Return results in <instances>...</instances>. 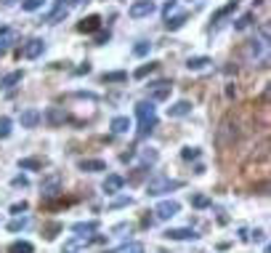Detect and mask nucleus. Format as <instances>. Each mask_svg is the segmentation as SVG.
<instances>
[{"instance_id": "nucleus-18", "label": "nucleus", "mask_w": 271, "mask_h": 253, "mask_svg": "<svg viewBox=\"0 0 271 253\" xmlns=\"http://www.w3.org/2000/svg\"><path fill=\"white\" fill-rule=\"evenodd\" d=\"M99 27H101V16L93 14V16H85V19L77 24V32H96Z\"/></svg>"}, {"instance_id": "nucleus-32", "label": "nucleus", "mask_w": 271, "mask_h": 253, "mask_svg": "<svg viewBox=\"0 0 271 253\" xmlns=\"http://www.w3.org/2000/svg\"><path fill=\"white\" fill-rule=\"evenodd\" d=\"M253 24V14H242L237 19V24H234V30H247V27Z\"/></svg>"}, {"instance_id": "nucleus-4", "label": "nucleus", "mask_w": 271, "mask_h": 253, "mask_svg": "<svg viewBox=\"0 0 271 253\" xmlns=\"http://www.w3.org/2000/svg\"><path fill=\"white\" fill-rule=\"evenodd\" d=\"M61 186H64V176H61L59 171L48 173V176H45V179L40 181V198H43V200H53V198H59Z\"/></svg>"}, {"instance_id": "nucleus-29", "label": "nucleus", "mask_w": 271, "mask_h": 253, "mask_svg": "<svg viewBox=\"0 0 271 253\" xmlns=\"http://www.w3.org/2000/svg\"><path fill=\"white\" fill-rule=\"evenodd\" d=\"M11 117H0V139H8L11 136Z\"/></svg>"}, {"instance_id": "nucleus-16", "label": "nucleus", "mask_w": 271, "mask_h": 253, "mask_svg": "<svg viewBox=\"0 0 271 253\" xmlns=\"http://www.w3.org/2000/svg\"><path fill=\"white\" fill-rule=\"evenodd\" d=\"M109 128H112V134H128V131L133 128V123H130V117H125V115H117V117H112Z\"/></svg>"}, {"instance_id": "nucleus-33", "label": "nucleus", "mask_w": 271, "mask_h": 253, "mask_svg": "<svg viewBox=\"0 0 271 253\" xmlns=\"http://www.w3.org/2000/svg\"><path fill=\"white\" fill-rule=\"evenodd\" d=\"M154 70H157V64H154V61H149V64H144V67H138V70H136V78L141 80V78H146V75H149V72H154Z\"/></svg>"}, {"instance_id": "nucleus-35", "label": "nucleus", "mask_w": 271, "mask_h": 253, "mask_svg": "<svg viewBox=\"0 0 271 253\" xmlns=\"http://www.w3.org/2000/svg\"><path fill=\"white\" fill-rule=\"evenodd\" d=\"M14 37H16V35H14L11 30H3V37H0V51H6L8 45H11V40H14Z\"/></svg>"}, {"instance_id": "nucleus-27", "label": "nucleus", "mask_w": 271, "mask_h": 253, "mask_svg": "<svg viewBox=\"0 0 271 253\" xmlns=\"http://www.w3.org/2000/svg\"><path fill=\"white\" fill-rule=\"evenodd\" d=\"M27 227H30V219L22 216V219H14L11 224H8V232H22V229H27Z\"/></svg>"}, {"instance_id": "nucleus-3", "label": "nucleus", "mask_w": 271, "mask_h": 253, "mask_svg": "<svg viewBox=\"0 0 271 253\" xmlns=\"http://www.w3.org/2000/svg\"><path fill=\"white\" fill-rule=\"evenodd\" d=\"M184 181L178 179H167V176H157V179H152L146 184V195H152V198H160V195L165 192H173V189H181Z\"/></svg>"}, {"instance_id": "nucleus-21", "label": "nucleus", "mask_w": 271, "mask_h": 253, "mask_svg": "<svg viewBox=\"0 0 271 253\" xmlns=\"http://www.w3.org/2000/svg\"><path fill=\"white\" fill-rule=\"evenodd\" d=\"M186 19H189V14H178V16H167L165 19V27L170 32H175V30H181V27L186 24Z\"/></svg>"}, {"instance_id": "nucleus-9", "label": "nucleus", "mask_w": 271, "mask_h": 253, "mask_svg": "<svg viewBox=\"0 0 271 253\" xmlns=\"http://www.w3.org/2000/svg\"><path fill=\"white\" fill-rule=\"evenodd\" d=\"M123 186H125V176H120V173H109L104 179V192L107 195H117Z\"/></svg>"}, {"instance_id": "nucleus-30", "label": "nucleus", "mask_w": 271, "mask_h": 253, "mask_svg": "<svg viewBox=\"0 0 271 253\" xmlns=\"http://www.w3.org/2000/svg\"><path fill=\"white\" fill-rule=\"evenodd\" d=\"M200 155H202V152H200L197 147H184V149H181V157H184V160H197Z\"/></svg>"}, {"instance_id": "nucleus-11", "label": "nucleus", "mask_w": 271, "mask_h": 253, "mask_svg": "<svg viewBox=\"0 0 271 253\" xmlns=\"http://www.w3.org/2000/svg\"><path fill=\"white\" fill-rule=\"evenodd\" d=\"M43 51H45V43L40 40V37H35V40H30V43L22 48V56H24V59H37Z\"/></svg>"}, {"instance_id": "nucleus-38", "label": "nucleus", "mask_w": 271, "mask_h": 253, "mask_svg": "<svg viewBox=\"0 0 271 253\" xmlns=\"http://www.w3.org/2000/svg\"><path fill=\"white\" fill-rule=\"evenodd\" d=\"M27 208H30V205H27V200H22V203H14V205H11V213H16V216H19V213H24Z\"/></svg>"}, {"instance_id": "nucleus-41", "label": "nucleus", "mask_w": 271, "mask_h": 253, "mask_svg": "<svg viewBox=\"0 0 271 253\" xmlns=\"http://www.w3.org/2000/svg\"><path fill=\"white\" fill-rule=\"evenodd\" d=\"M107 40H109V32H99V35H96V43H99V45H104Z\"/></svg>"}, {"instance_id": "nucleus-43", "label": "nucleus", "mask_w": 271, "mask_h": 253, "mask_svg": "<svg viewBox=\"0 0 271 253\" xmlns=\"http://www.w3.org/2000/svg\"><path fill=\"white\" fill-rule=\"evenodd\" d=\"M253 240H255V242H263V232L255 229V232H253Z\"/></svg>"}, {"instance_id": "nucleus-31", "label": "nucleus", "mask_w": 271, "mask_h": 253, "mask_svg": "<svg viewBox=\"0 0 271 253\" xmlns=\"http://www.w3.org/2000/svg\"><path fill=\"white\" fill-rule=\"evenodd\" d=\"M192 205H194V208H208L210 198H208V195H192Z\"/></svg>"}, {"instance_id": "nucleus-15", "label": "nucleus", "mask_w": 271, "mask_h": 253, "mask_svg": "<svg viewBox=\"0 0 271 253\" xmlns=\"http://www.w3.org/2000/svg\"><path fill=\"white\" fill-rule=\"evenodd\" d=\"M189 112H192V101L181 99V101H175L173 107H167V117H186Z\"/></svg>"}, {"instance_id": "nucleus-34", "label": "nucleus", "mask_w": 271, "mask_h": 253, "mask_svg": "<svg viewBox=\"0 0 271 253\" xmlns=\"http://www.w3.org/2000/svg\"><path fill=\"white\" fill-rule=\"evenodd\" d=\"M149 51H152V43H138V45H133V56H146Z\"/></svg>"}, {"instance_id": "nucleus-2", "label": "nucleus", "mask_w": 271, "mask_h": 253, "mask_svg": "<svg viewBox=\"0 0 271 253\" xmlns=\"http://www.w3.org/2000/svg\"><path fill=\"white\" fill-rule=\"evenodd\" d=\"M245 59L247 64H258V67H266L268 61V40H250L245 45Z\"/></svg>"}, {"instance_id": "nucleus-17", "label": "nucleus", "mask_w": 271, "mask_h": 253, "mask_svg": "<svg viewBox=\"0 0 271 253\" xmlns=\"http://www.w3.org/2000/svg\"><path fill=\"white\" fill-rule=\"evenodd\" d=\"M24 80V72L22 70H16V72H8V75H3V78H0V88H14V86H19V83Z\"/></svg>"}, {"instance_id": "nucleus-44", "label": "nucleus", "mask_w": 271, "mask_h": 253, "mask_svg": "<svg viewBox=\"0 0 271 253\" xmlns=\"http://www.w3.org/2000/svg\"><path fill=\"white\" fill-rule=\"evenodd\" d=\"M16 3V0H3V6H14Z\"/></svg>"}, {"instance_id": "nucleus-19", "label": "nucleus", "mask_w": 271, "mask_h": 253, "mask_svg": "<svg viewBox=\"0 0 271 253\" xmlns=\"http://www.w3.org/2000/svg\"><path fill=\"white\" fill-rule=\"evenodd\" d=\"M96 229H99V221H77V224H72L74 235H91V232H96Z\"/></svg>"}, {"instance_id": "nucleus-28", "label": "nucleus", "mask_w": 271, "mask_h": 253, "mask_svg": "<svg viewBox=\"0 0 271 253\" xmlns=\"http://www.w3.org/2000/svg\"><path fill=\"white\" fill-rule=\"evenodd\" d=\"M115 253H144V245H141V242H128V245L117 248Z\"/></svg>"}, {"instance_id": "nucleus-40", "label": "nucleus", "mask_w": 271, "mask_h": 253, "mask_svg": "<svg viewBox=\"0 0 271 253\" xmlns=\"http://www.w3.org/2000/svg\"><path fill=\"white\" fill-rule=\"evenodd\" d=\"M11 184H14V186H22V189H24V186H30V179H27V176H16Z\"/></svg>"}, {"instance_id": "nucleus-1", "label": "nucleus", "mask_w": 271, "mask_h": 253, "mask_svg": "<svg viewBox=\"0 0 271 253\" xmlns=\"http://www.w3.org/2000/svg\"><path fill=\"white\" fill-rule=\"evenodd\" d=\"M136 117H138V136H149L152 128L157 125V112H154V101H138L136 104Z\"/></svg>"}, {"instance_id": "nucleus-37", "label": "nucleus", "mask_w": 271, "mask_h": 253, "mask_svg": "<svg viewBox=\"0 0 271 253\" xmlns=\"http://www.w3.org/2000/svg\"><path fill=\"white\" fill-rule=\"evenodd\" d=\"M175 8H178V0H167V3H165V8H162V14H165V19L170 16V14L175 11Z\"/></svg>"}, {"instance_id": "nucleus-6", "label": "nucleus", "mask_w": 271, "mask_h": 253, "mask_svg": "<svg viewBox=\"0 0 271 253\" xmlns=\"http://www.w3.org/2000/svg\"><path fill=\"white\" fill-rule=\"evenodd\" d=\"M178 211H181V205L175 203V200H162V203L154 208V216L160 219V221H167V219H173Z\"/></svg>"}, {"instance_id": "nucleus-23", "label": "nucleus", "mask_w": 271, "mask_h": 253, "mask_svg": "<svg viewBox=\"0 0 271 253\" xmlns=\"http://www.w3.org/2000/svg\"><path fill=\"white\" fill-rule=\"evenodd\" d=\"M19 168H22V171H40L43 160H37V157H24V160H19Z\"/></svg>"}, {"instance_id": "nucleus-5", "label": "nucleus", "mask_w": 271, "mask_h": 253, "mask_svg": "<svg viewBox=\"0 0 271 253\" xmlns=\"http://www.w3.org/2000/svg\"><path fill=\"white\" fill-rule=\"evenodd\" d=\"M154 8H157L154 0H136V3L128 8V16L130 19H144V16H152Z\"/></svg>"}, {"instance_id": "nucleus-36", "label": "nucleus", "mask_w": 271, "mask_h": 253, "mask_svg": "<svg viewBox=\"0 0 271 253\" xmlns=\"http://www.w3.org/2000/svg\"><path fill=\"white\" fill-rule=\"evenodd\" d=\"M144 163L146 165H154L157 163V152H154V149H144Z\"/></svg>"}, {"instance_id": "nucleus-8", "label": "nucleus", "mask_w": 271, "mask_h": 253, "mask_svg": "<svg viewBox=\"0 0 271 253\" xmlns=\"http://www.w3.org/2000/svg\"><path fill=\"white\" fill-rule=\"evenodd\" d=\"M99 240L101 237H93V235H77V237H72V240L64 242V250L72 253V250H77V248H88V245H93V242H99Z\"/></svg>"}, {"instance_id": "nucleus-42", "label": "nucleus", "mask_w": 271, "mask_h": 253, "mask_svg": "<svg viewBox=\"0 0 271 253\" xmlns=\"http://www.w3.org/2000/svg\"><path fill=\"white\" fill-rule=\"evenodd\" d=\"M91 72V64L85 61V64H82V67H77V75H88Z\"/></svg>"}, {"instance_id": "nucleus-14", "label": "nucleus", "mask_w": 271, "mask_h": 253, "mask_svg": "<svg viewBox=\"0 0 271 253\" xmlns=\"http://www.w3.org/2000/svg\"><path fill=\"white\" fill-rule=\"evenodd\" d=\"M165 237L167 240H194V237H197V232H194L192 227H178V229H167Z\"/></svg>"}, {"instance_id": "nucleus-13", "label": "nucleus", "mask_w": 271, "mask_h": 253, "mask_svg": "<svg viewBox=\"0 0 271 253\" xmlns=\"http://www.w3.org/2000/svg\"><path fill=\"white\" fill-rule=\"evenodd\" d=\"M77 168L82 173H99V171H107V163L104 160H96V157H88V160H80Z\"/></svg>"}, {"instance_id": "nucleus-26", "label": "nucleus", "mask_w": 271, "mask_h": 253, "mask_svg": "<svg viewBox=\"0 0 271 253\" xmlns=\"http://www.w3.org/2000/svg\"><path fill=\"white\" fill-rule=\"evenodd\" d=\"M43 6H45V0H22V11H27V14L40 11Z\"/></svg>"}, {"instance_id": "nucleus-22", "label": "nucleus", "mask_w": 271, "mask_h": 253, "mask_svg": "<svg viewBox=\"0 0 271 253\" xmlns=\"http://www.w3.org/2000/svg\"><path fill=\"white\" fill-rule=\"evenodd\" d=\"M128 80V72L117 70V72H104L101 75V83H125Z\"/></svg>"}, {"instance_id": "nucleus-25", "label": "nucleus", "mask_w": 271, "mask_h": 253, "mask_svg": "<svg viewBox=\"0 0 271 253\" xmlns=\"http://www.w3.org/2000/svg\"><path fill=\"white\" fill-rule=\"evenodd\" d=\"M32 250H35V245L27 242V240H19V242H14V245L8 248V253H32Z\"/></svg>"}, {"instance_id": "nucleus-12", "label": "nucleus", "mask_w": 271, "mask_h": 253, "mask_svg": "<svg viewBox=\"0 0 271 253\" xmlns=\"http://www.w3.org/2000/svg\"><path fill=\"white\" fill-rule=\"evenodd\" d=\"M40 120H43V115L37 109H24L22 115H19V123H22V128H37Z\"/></svg>"}, {"instance_id": "nucleus-24", "label": "nucleus", "mask_w": 271, "mask_h": 253, "mask_svg": "<svg viewBox=\"0 0 271 253\" xmlns=\"http://www.w3.org/2000/svg\"><path fill=\"white\" fill-rule=\"evenodd\" d=\"M208 64H210L208 56H189V59H186V67L189 70H202V67H208Z\"/></svg>"}, {"instance_id": "nucleus-20", "label": "nucleus", "mask_w": 271, "mask_h": 253, "mask_svg": "<svg viewBox=\"0 0 271 253\" xmlns=\"http://www.w3.org/2000/svg\"><path fill=\"white\" fill-rule=\"evenodd\" d=\"M45 120H48L51 125H59V123H64V120H67V112H64L61 107H51L48 112H45Z\"/></svg>"}, {"instance_id": "nucleus-39", "label": "nucleus", "mask_w": 271, "mask_h": 253, "mask_svg": "<svg viewBox=\"0 0 271 253\" xmlns=\"http://www.w3.org/2000/svg\"><path fill=\"white\" fill-rule=\"evenodd\" d=\"M130 203H133V198H117L112 203V208H123V205H130Z\"/></svg>"}, {"instance_id": "nucleus-7", "label": "nucleus", "mask_w": 271, "mask_h": 253, "mask_svg": "<svg viewBox=\"0 0 271 253\" xmlns=\"http://www.w3.org/2000/svg\"><path fill=\"white\" fill-rule=\"evenodd\" d=\"M170 83L167 80H160V83H152L149 86V101H165L167 96H170Z\"/></svg>"}, {"instance_id": "nucleus-10", "label": "nucleus", "mask_w": 271, "mask_h": 253, "mask_svg": "<svg viewBox=\"0 0 271 253\" xmlns=\"http://www.w3.org/2000/svg\"><path fill=\"white\" fill-rule=\"evenodd\" d=\"M237 139V123H234V128H231V120H223L221 123V131H218V142L226 147V144H231Z\"/></svg>"}]
</instances>
